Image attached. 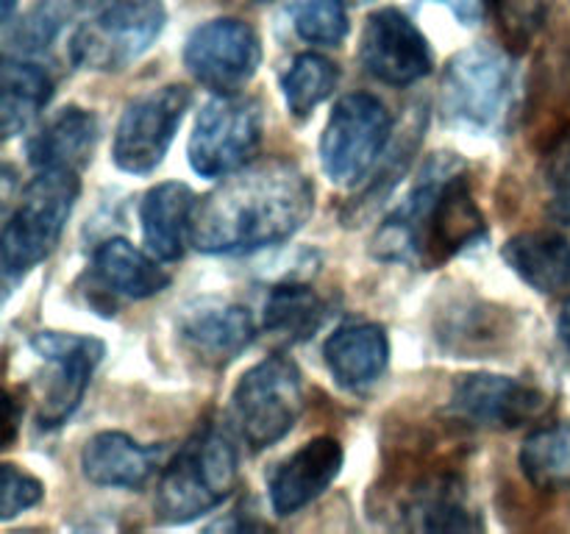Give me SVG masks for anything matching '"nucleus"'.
Instances as JSON below:
<instances>
[{"mask_svg": "<svg viewBox=\"0 0 570 534\" xmlns=\"http://www.w3.org/2000/svg\"><path fill=\"white\" fill-rule=\"evenodd\" d=\"M549 409V398L534 384L499 373L460 376L451 393L449 412L471 426L518 428Z\"/></svg>", "mask_w": 570, "mask_h": 534, "instance_id": "4468645a", "label": "nucleus"}, {"mask_svg": "<svg viewBox=\"0 0 570 534\" xmlns=\"http://www.w3.org/2000/svg\"><path fill=\"white\" fill-rule=\"evenodd\" d=\"M53 98V78L33 61L6 56L3 61V137L26 131Z\"/></svg>", "mask_w": 570, "mask_h": 534, "instance_id": "393cba45", "label": "nucleus"}, {"mask_svg": "<svg viewBox=\"0 0 570 534\" xmlns=\"http://www.w3.org/2000/svg\"><path fill=\"white\" fill-rule=\"evenodd\" d=\"M81 181L76 170H37L3 226V273L22 276L48 259L65 234Z\"/></svg>", "mask_w": 570, "mask_h": 534, "instance_id": "39448f33", "label": "nucleus"}, {"mask_svg": "<svg viewBox=\"0 0 570 534\" xmlns=\"http://www.w3.org/2000/svg\"><path fill=\"white\" fill-rule=\"evenodd\" d=\"M543 176L549 184L554 211L562 220H570V126L554 139L551 150L546 154Z\"/></svg>", "mask_w": 570, "mask_h": 534, "instance_id": "7c9ffc66", "label": "nucleus"}, {"mask_svg": "<svg viewBox=\"0 0 570 534\" xmlns=\"http://www.w3.org/2000/svg\"><path fill=\"white\" fill-rule=\"evenodd\" d=\"M328 312H332L328 300L306 284H282L267 295L262 323L267 334L284 343H304L321 332Z\"/></svg>", "mask_w": 570, "mask_h": 534, "instance_id": "b1692460", "label": "nucleus"}, {"mask_svg": "<svg viewBox=\"0 0 570 534\" xmlns=\"http://www.w3.org/2000/svg\"><path fill=\"white\" fill-rule=\"evenodd\" d=\"M340 70L332 59L321 53L295 56L293 65L282 76L284 103L293 117H309L328 95L337 89Z\"/></svg>", "mask_w": 570, "mask_h": 534, "instance_id": "bb28decb", "label": "nucleus"}, {"mask_svg": "<svg viewBox=\"0 0 570 534\" xmlns=\"http://www.w3.org/2000/svg\"><path fill=\"white\" fill-rule=\"evenodd\" d=\"M262 103L243 95H217L200 109L189 137V167L204 178H226L243 170L262 145Z\"/></svg>", "mask_w": 570, "mask_h": 534, "instance_id": "1a4fd4ad", "label": "nucleus"}, {"mask_svg": "<svg viewBox=\"0 0 570 534\" xmlns=\"http://www.w3.org/2000/svg\"><path fill=\"white\" fill-rule=\"evenodd\" d=\"M343 462V445L334 437H315L284 456L267 478L273 512L278 517H287L321 498L340 476Z\"/></svg>", "mask_w": 570, "mask_h": 534, "instance_id": "dca6fc26", "label": "nucleus"}, {"mask_svg": "<svg viewBox=\"0 0 570 534\" xmlns=\"http://www.w3.org/2000/svg\"><path fill=\"white\" fill-rule=\"evenodd\" d=\"M304 412V378L287 356L250 367L232 393V417L250 451H265L287 437Z\"/></svg>", "mask_w": 570, "mask_h": 534, "instance_id": "0eeeda50", "label": "nucleus"}, {"mask_svg": "<svg viewBox=\"0 0 570 534\" xmlns=\"http://www.w3.org/2000/svg\"><path fill=\"white\" fill-rule=\"evenodd\" d=\"M404 528L412 532H479L482 521L465 504V487L451 473L429 476L404 504Z\"/></svg>", "mask_w": 570, "mask_h": 534, "instance_id": "5701e85b", "label": "nucleus"}, {"mask_svg": "<svg viewBox=\"0 0 570 534\" xmlns=\"http://www.w3.org/2000/svg\"><path fill=\"white\" fill-rule=\"evenodd\" d=\"M78 6H81V0H42L22 17L14 31H9V48L20 50V53L48 48L56 33L61 31V26L76 14Z\"/></svg>", "mask_w": 570, "mask_h": 534, "instance_id": "c756f323", "label": "nucleus"}, {"mask_svg": "<svg viewBox=\"0 0 570 534\" xmlns=\"http://www.w3.org/2000/svg\"><path fill=\"white\" fill-rule=\"evenodd\" d=\"M95 281L111 295L128 300H145L170 287V273L156 261L154 254H142L128 239H106L92 254Z\"/></svg>", "mask_w": 570, "mask_h": 534, "instance_id": "4be33fe9", "label": "nucleus"}, {"mask_svg": "<svg viewBox=\"0 0 570 534\" xmlns=\"http://www.w3.org/2000/svg\"><path fill=\"white\" fill-rule=\"evenodd\" d=\"M161 459V448L139 445L122 432H100L81 451V471L98 487L137 490L148 484Z\"/></svg>", "mask_w": 570, "mask_h": 534, "instance_id": "6ab92c4d", "label": "nucleus"}, {"mask_svg": "<svg viewBox=\"0 0 570 534\" xmlns=\"http://www.w3.org/2000/svg\"><path fill=\"white\" fill-rule=\"evenodd\" d=\"M45 487L39 478H33L31 473L20 471L17 465L6 462L3 465V501H0V517L11 521L20 512L31 510L42 501Z\"/></svg>", "mask_w": 570, "mask_h": 534, "instance_id": "2f4dec72", "label": "nucleus"}, {"mask_svg": "<svg viewBox=\"0 0 570 534\" xmlns=\"http://www.w3.org/2000/svg\"><path fill=\"white\" fill-rule=\"evenodd\" d=\"M11 9H14V0H3V20H9Z\"/></svg>", "mask_w": 570, "mask_h": 534, "instance_id": "f704fd0d", "label": "nucleus"}, {"mask_svg": "<svg viewBox=\"0 0 570 534\" xmlns=\"http://www.w3.org/2000/svg\"><path fill=\"white\" fill-rule=\"evenodd\" d=\"M488 239V220L454 154H438L376 234V256L434 270Z\"/></svg>", "mask_w": 570, "mask_h": 534, "instance_id": "f03ea898", "label": "nucleus"}, {"mask_svg": "<svg viewBox=\"0 0 570 534\" xmlns=\"http://www.w3.org/2000/svg\"><path fill=\"white\" fill-rule=\"evenodd\" d=\"M293 26L309 44L337 48L348 37L345 0H293Z\"/></svg>", "mask_w": 570, "mask_h": 534, "instance_id": "c85d7f7f", "label": "nucleus"}, {"mask_svg": "<svg viewBox=\"0 0 570 534\" xmlns=\"http://www.w3.org/2000/svg\"><path fill=\"white\" fill-rule=\"evenodd\" d=\"M393 137V117L387 106L367 92L337 100L321 137V165L328 181H362L376 167Z\"/></svg>", "mask_w": 570, "mask_h": 534, "instance_id": "6e6552de", "label": "nucleus"}, {"mask_svg": "<svg viewBox=\"0 0 570 534\" xmlns=\"http://www.w3.org/2000/svg\"><path fill=\"white\" fill-rule=\"evenodd\" d=\"M195 192L181 181L156 184L139 204V222L148 254L159 261H178L189 239V222L195 211Z\"/></svg>", "mask_w": 570, "mask_h": 534, "instance_id": "412c9836", "label": "nucleus"}, {"mask_svg": "<svg viewBox=\"0 0 570 534\" xmlns=\"http://www.w3.org/2000/svg\"><path fill=\"white\" fill-rule=\"evenodd\" d=\"M98 117L81 106H67L28 139V161L33 170H81L92 159L98 142Z\"/></svg>", "mask_w": 570, "mask_h": 534, "instance_id": "aec40b11", "label": "nucleus"}, {"mask_svg": "<svg viewBox=\"0 0 570 534\" xmlns=\"http://www.w3.org/2000/svg\"><path fill=\"white\" fill-rule=\"evenodd\" d=\"M262 65L259 33L243 20L220 17L195 28L184 44V67L215 95H239Z\"/></svg>", "mask_w": 570, "mask_h": 534, "instance_id": "9b49d317", "label": "nucleus"}, {"mask_svg": "<svg viewBox=\"0 0 570 534\" xmlns=\"http://www.w3.org/2000/svg\"><path fill=\"white\" fill-rule=\"evenodd\" d=\"M557 326H560V337H562V343L568 345V350H570V298L566 300V306H562V312H560V323H557Z\"/></svg>", "mask_w": 570, "mask_h": 534, "instance_id": "72a5a7b5", "label": "nucleus"}, {"mask_svg": "<svg viewBox=\"0 0 570 534\" xmlns=\"http://www.w3.org/2000/svg\"><path fill=\"white\" fill-rule=\"evenodd\" d=\"M312 211L309 176L295 161L267 159L232 172L195 204L189 243L200 254H254L295 237Z\"/></svg>", "mask_w": 570, "mask_h": 534, "instance_id": "f257e3e1", "label": "nucleus"}, {"mask_svg": "<svg viewBox=\"0 0 570 534\" xmlns=\"http://www.w3.org/2000/svg\"><path fill=\"white\" fill-rule=\"evenodd\" d=\"M518 70L510 53L488 42L449 59L440 83V111L456 131L499 134L515 100Z\"/></svg>", "mask_w": 570, "mask_h": 534, "instance_id": "20e7f679", "label": "nucleus"}, {"mask_svg": "<svg viewBox=\"0 0 570 534\" xmlns=\"http://www.w3.org/2000/svg\"><path fill=\"white\" fill-rule=\"evenodd\" d=\"M360 61L367 76L387 87H410L434 67L429 39L399 9H379L367 17L360 37Z\"/></svg>", "mask_w": 570, "mask_h": 534, "instance_id": "ddd939ff", "label": "nucleus"}, {"mask_svg": "<svg viewBox=\"0 0 570 534\" xmlns=\"http://www.w3.org/2000/svg\"><path fill=\"white\" fill-rule=\"evenodd\" d=\"M165 22L161 0H106L72 31V65L92 72L126 70L161 37Z\"/></svg>", "mask_w": 570, "mask_h": 534, "instance_id": "423d86ee", "label": "nucleus"}, {"mask_svg": "<svg viewBox=\"0 0 570 534\" xmlns=\"http://www.w3.org/2000/svg\"><path fill=\"white\" fill-rule=\"evenodd\" d=\"M507 334L504 317L490 304H460L445 312V323L440 328V339L454 354H476L493 350L495 339Z\"/></svg>", "mask_w": 570, "mask_h": 534, "instance_id": "cd10ccee", "label": "nucleus"}, {"mask_svg": "<svg viewBox=\"0 0 570 534\" xmlns=\"http://www.w3.org/2000/svg\"><path fill=\"white\" fill-rule=\"evenodd\" d=\"M193 103V92L181 83L150 89L122 109L115 128L111 159L122 172L148 176L165 161L173 137Z\"/></svg>", "mask_w": 570, "mask_h": 534, "instance_id": "9d476101", "label": "nucleus"}, {"mask_svg": "<svg viewBox=\"0 0 570 534\" xmlns=\"http://www.w3.org/2000/svg\"><path fill=\"white\" fill-rule=\"evenodd\" d=\"M31 348L39 359L50 365L45 387L39 393L37 423L42 428H56L70 421L72 412L81 406L95 367L104 359L106 345L87 334L39 332L31 337Z\"/></svg>", "mask_w": 570, "mask_h": 534, "instance_id": "f8f14e48", "label": "nucleus"}, {"mask_svg": "<svg viewBox=\"0 0 570 534\" xmlns=\"http://www.w3.org/2000/svg\"><path fill=\"white\" fill-rule=\"evenodd\" d=\"M176 332L184 348L209 367H226L254 339V317L245 306L220 298H198L176 317Z\"/></svg>", "mask_w": 570, "mask_h": 534, "instance_id": "2eb2a0df", "label": "nucleus"}, {"mask_svg": "<svg viewBox=\"0 0 570 534\" xmlns=\"http://www.w3.org/2000/svg\"><path fill=\"white\" fill-rule=\"evenodd\" d=\"M438 3L449 6L462 26H479L493 6H501V0H438Z\"/></svg>", "mask_w": 570, "mask_h": 534, "instance_id": "473e14b6", "label": "nucleus"}, {"mask_svg": "<svg viewBox=\"0 0 570 534\" xmlns=\"http://www.w3.org/2000/svg\"><path fill=\"white\" fill-rule=\"evenodd\" d=\"M237 448L220 428L204 426L161 471L154 510L165 523H189L217 510L237 490Z\"/></svg>", "mask_w": 570, "mask_h": 534, "instance_id": "7ed1b4c3", "label": "nucleus"}, {"mask_svg": "<svg viewBox=\"0 0 570 534\" xmlns=\"http://www.w3.org/2000/svg\"><path fill=\"white\" fill-rule=\"evenodd\" d=\"M521 471L538 490L570 487V423L529 434L521 448Z\"/></svg>", "mask_w": 570, "mask_h": 534, "instance_id": "a878e982", "label": "nucleus"}, {"mask_svg": "<svg viewBox=\"0 0 570 534\" xmlns=\"http://www.w3.org/2000/svg\"><path fill=\"white\" fill-rule=\"evenodd\" d=\"M568 228H540L507 239L504 261L538 293L570 295V220Z\"/></svg>", "mask_w": 570, "mask_h": 534, "instance_id": "a211bd4d", "label": "nucleus"}, {"mask_svg": "<svg viewBox=\"0 0 570 534\" xmlns=\"http://www.w3.org/2000/svg\"><path fill=\"white\" fill-rule=\"evenodd\" d=\"M323 359L340 387L360 393L382 378L390 362V339L379 323H351L323 345Z\"/></svg>", "mask_w": 570, "mask_h": 534, "instance_id": "f3484780", "label": "nucleus"}, {"mask_svg": "<svg viewBox=\"0 0 570 534\" xmlns=\"http://www.w3.org/2000/svg\"><path fill=\"white\" fill-rule=\"evenodd\" d=\"M254 3H273V0H254Z\"/></svg>", "mask_w": 570, "mask_h": 534, "instance_id": "c9c22d12", "label": "nucleus"}]
</instances>
